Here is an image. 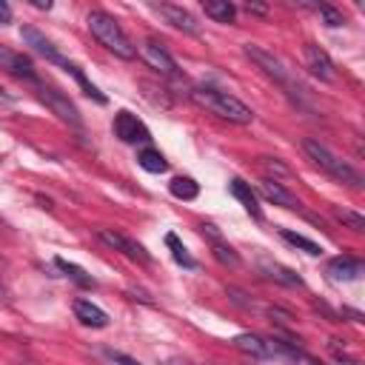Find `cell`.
<instances>
[{"instance_id":"cell-21","label":"cell","mask_w":365,"mask_h":365,"mask_svg":"<svg viewBox=\"0 0 365 365\" xmlns=\"http://www.w3.org/2000/svg\"><path fill=\"white\" fill-rule=\"evenodd\" d=\"M168 188H171V194H174L177 200H194V197L200 194V185H197L191 177H174Z\"/></svg>"},{"instance_id":"cell-24","label":"cell","mask_w":365,"mask_h":365,"mask_svg":"<svg viewBox=\"0 0 365 365\" xmlns=\"http://www.w3.org/2000/svg\"><path fill=\"white\" fill-rule=\"evenodd\" d=\"M165 245L171 248V254H174V259L182 265V268H197V259L185 251V245L177 240V234H165Z\"/></svg>"},{"instance_id":"cell-2","label":"cell","mask_w":365,"mask_h":365,"mask_svg":"<svg viewBox=\"0 0 365 365\" xmlns=\"http://www.w3.org/2000/svg\"><path fill=\"white\" fill-rule=\"evenodd\" d=\"M86 23H88V31L97 37L100 46H106L111 54H117V57H123V60H134L137 46L131 43V37L123 31V26H120L108 11L94 9V11H88Z\"/></svg>"},{"instance_id":"cell-35","label":"cell","mask_w":365,"mask_h":365,"mask_svg":"<svg viewBox=\"0 0 365 365\" xmlns=\"http://www.w3.org/2000/svg\"><path fill=\"white\" fill-rule=\"evenodd\" d=\"M171 365H191V362H182V359H174Z\"/></svg>"},{"instance_id":"cell-8","label":"cell","mask_w":365,"mask_h":365,"mask_svg":"<svg viewBox=\"0 0 365 365\" xmlns=\"http://www.w3.org/2000/svg\"><path fill=\"white\" fill-rule=\"evenodd\" d=\"M20 37H23L26 46H31V48H34L40 57H46L48 63H57V66H63V68L68 66V60L57 51V46H54L43 31H37L34 26H23V29H20Z\"/></svg>"},{"instance_id":"cell-16","label":"cell","mask_w":365,"mask_h":365,"mask_svg":"<svg viewBox=\"0 0 365 365\" xmlns=\"http://www.w3.org/2000/svg\"><path fill=\"white\" fill-rule=\"evenodd\" d=\"M231 194L245 205V211L251 214V217H257V220H262V211H259V202H257V194H254V188L245 182V180H240V177H234L231 180Z\"/></svg>"},{"instance_id":"cell-30","label":"cell","mask_w":365,"mask_h":365,"mask_svg":"<svg viewBox=\"0 0 365 365\" xmlns=\"http://www.w3.org/2000/svg\"><path fill=\"white\" fill-rule=\"evenodd\" d=\"M106 356H108L111 362H117V365H140L134 356H128V354H120V351H114V348H108V351H106Z\"/></svg>"},{"instance_id":"cell-10","label":"cell","mask_w":365,"mask_h":365,"mask_svg":"<svg viewBox=\"0 0 365 365\" xmlns=\"http://www.w3.org/2000/svg\"><path fill=\"white\" fill-rule=\"evenodd\" d=\"M0 68L9 71V74H14V77H20V80L37 83V71H34L31 60L23 57V54H17V51H11V48L3 46V43H0Z\"/></svg>"},{"instance_id":"cell-29","label":"cell","mask_w":365,"mask_h":365,"mask_svg":"<svg viewBox=\"0 0 365 365\" xmlns=\"http://www.w3.org/2000/svg\"><path fill=\"white\" fill-rule=\"evenodd\" d=\"M328 348H331V354H334L339 362H345V365H362L356 356H351V354L342 348V339H328Z\"/></svg>"},{"instance_id":"cell-23","label":"cell","mask_w":365,"mask_h":365,"mask_svg":"<svg viewBox=\"0 0 365 365\" xmlns=\"http://www.w3.org/2000/svg\"><path fill=\"white\" fill-rule=\"evenodd\" d=\"M66 71H68V74H71V77H74V80L80 83V88H83V91H86V94H88L91 100H97L100 106L106 103V94H103V91H100V88H97L94 83H88V80H86V74H83V71H80V68H77L74 63H68V66H66Z\"/></svg>"},{"instance_id":"cell-20","label":"cell","mask_w":365,"mask_h":365,"mask_svg":"<svg viewBox=\"0 0 365 365\" xmlns=\"http://www.w3.org/2000/svg\"><path fill=\"white\" fill-rule=\"evenodd\" d=\"M137 163H140L145 171H151V174H163V171L168 168L165 157H163L157 148H143V151L137 154Z\"/></svg>"},{"instance_id":"cell-27","label":"cell","mask_w":365,"mask_h":365,"mask_svg":"<svg viewBox=\"0 0 365 365\" xmlns=\"http://www.w3.org/2000/svg\"><path fill=\"white\" fill-rule=\"evenodd\" d=\"M336 220L339 222H345L351 231H356V234H362L365 231V217L362 214H356V211H348V208H342V211H336Z\"/></svg>"},{"instance_id":"cell-13","label":"cell","mask_w":365,"mask_h":365,"mask_svg":"<svg viewBox=\"0 0 365 365\" xmlns=\"http://www.w3.org/2000/svg\"><path fill=\"white\" fill-rule=\"evenodd\" d=\"M74 317L88 328H106L108 325V314L100 305H94L91 299H77L74 302Z\"/></svg>"},{"instance_id":"cell-14","label":"cell","mask_w":365,"mask_h":365,"mask_svg":"<svg viewBox=\"0 0 365 365\" xmlns=\"http://www.w3.org/2000/svg\"><path fill=\"white\" fill-rule=\"evenodd\" d=\"M259 194H262L265 200H271L274 205H282V208H297V205H299L297 197H294L282 182H277V180H262V182H259Z\"/></svg>"},{"instance_id":"cell-36","label":"cell","mask_w":365,"mask_h":365,"mask_svg":"<svg viewBox=\"0 0 365 365\" xmlns=\"http://www.w3.org/2000/svg\"><path fill=\"white\" fill-rule=\"evenodd\" d=\"M0 97H3V88H0Z\"/></svg>"},{"instance_id":"cell-3","label":"cell","mask_w":365,"mask_h":365,"mask_svg":"<svg viewBox=\"0 0 365 365\" xmlns=\"http://www.w3.org/2000/svg\"><path fill=\"white\" fill-rule=\"evenodd\" d=\"M302 151L308 154V160H314V165H319L328 177H334L336 182H342V185H351V188H362V174L351 165V163H345L342 157H336L325 143H319L317 137H305L302 140Z\"/></svg>"},{"instance_id":"cell-32","label":"cell","mask_w":365,"mask_h":365,"mask_svg":"<svg viewBox=\"0 0 365 365\" xmlns=\"http://www.w3.org/2000/svg\"><path fill=\"white\" fill-rule=\"evenodd\" d=\"M245 11H251V14H268V6H259V3H245Z\"/></svg>"},{"instance_id":"cell-1","label":"cell","mask_w":365,"mask_h":365,"mask_svg":"<svg viewBox=\"0 0 365 365\" xmlns=\"http://www.w3.org/2000/svg\"><path fill=\"white\" fill-rule=\"evenodd\" d=\"M191 100L200 103L202 108H208L211 114H217V117H222V120H228V123H237V125H248V123L254 120V111H251L242 100H237V97L228 94V91L211 88V86H197V88H191Z\"/></svg>"},{"instance_id":"cell-17","label":"cell","mask_w":365,"mask_h":365,"mask_svg":"<svg viewBox=\"0 0 365 365\" xmlns=\"http://www.w3.org/2000/svg\"><path fill=\"white\" fill-rule=\"evenodd\" d=\"M328 274L334 279H356L362 274V262L359 259H351V257H334L328 262Z\"/></svg>"},{"instance_id":"cell-11","label":"cell","mask_w":365,"mask_h":365,"mask_svg":"<svg viewBox=\"0 0 365 365\" xmlns=\"http://www.w3.org/2000/svg\"><path fill=\"white\" fill-rule=\"evenodd\" d=\"M154 11L157 14H163L165 17V23L168 26H174L177 31H185V34H200V23L182 9V6H174V3H160V6H154Z\"/></svg>"},{"instance_id":"cell-15","label":"cell","mask_w":365,"mask_h":365,"mask_svg":"<svg viewBox=\"0 0 365 365\" xmlns=\"http://www.w3.org/2000/svg\"><path fill=\"white\" fill-rule=\"evenodd\" d=\"M234 348L242 351V354H248V356H254V359H268L271 356L268 339H262L257 334H237L234 336Z\"/></svg>"},{"instance_id":"cell-18","label":"cell","mask_w":365,"mask_h":365,"mask_svg":"<svg viewBox=\"0 0 365 365\" xmlns=\"http://www.w3.org/2000/svg\"><path fill=\"white\" fill-rule=\"evenodd\" d=\"M202 9L217 23H234V17H237V6L231 0H205Z\"/></svg>"},{"instance_id":"cell-31","label":"cell","mask_w":365,"mask_h":365,"mask_svg":"<svg viewBox=\"0 0 365 365\" xmlns=\"http://www.w3.org/2000/svg\"><path fill=\"white\" fill-rule=\"evenodd\" d=\"M294 362H297V365H325L322 359H317V356L305 354L302 348H297V354H294Z\"/></svg>"},{"instance_id":"cell-12","label":"cell","mask_w":365,"mask_h":365,"mask_svg":"<svg viewBox=\"0 0 365 365\" xmlns=\"http://www.w3.org/2000/svg\"><path fill=\"white\" fill-rule=\"evenodd\" d=\"M305 66L311 68V74L314 77H319L322 83H331L334 77H336V71H334V63H331V57L319 48V46H314V43H305Z\"/></svg>"},{"instance_id":"cell-19","label":"cell","mask_w":365,"mask_h":365,"mask_svg":"<svg viewBox=\"0 0 365 365\" xmlns=\"http://www.w3.org/2000/svg\"><path fill=\"white\" fill-rule=\"evenodd\" d=\"M262 271H265V277H268V279H274V282H279V285H302V279H299L291 268H285V265L265 262V265H262Z\"/></svg>"},{"instance_id":"cell-26","label":"cell","mask_w":365,"mask_h":365,"mask_svg":"<svg viewBox=\"0 0 365 365\" xmlns=\"http://www.w3.org/2000/svg\"><path fill=\"white\" fill-rule=\"evenodd\" d=\"M54 262H57V268H60L63 274H68V277H71L74 282H80L83 288H91V285H94V279H91V277H88V274H86L80 265H74V262H66V259H54Z\"/></svg>"},{"instance_id":"cell-5","label":"cell","mask_w":365,"mask_h":365,"mask_svg":"<svg viewBox=\"0 0 365 365\" xmlns=\"http://www.w3.org/2000/svg\"><path fill=\"white\" fill-rule=\"evenodd\" d=\"M97 237H100L108 248L120 251L123 257H128V259H134V262H143V265L151 262L148 251H145L137 240H131V237H125V234H120V231H114V228H97Z\"/></svg>"},{"instance_id":"cell-4","label":"cell","mask_w":365,"mask_h":365,"mask_svg":"<svg viewBox=\"0 0 365 365\" xmlns=\"http://www.w3.org/2000/svg\"><path fill=\"white\" fill-rule=\"evenodd\" d=\"M242 51H245V57L265 74V77H271L274 83H279L282 88H297V83L291 80V74H288V68L271 54V51H265L262 46H254V43H245L242 46Z\"/></svg>"},{"instance_id":"cell-9","label":"cell","mask_w":365,"mask_h":365,"mask_svg":"<svg viewBox=\"0 0 365 365\" xmlns=\"http://www.w3.org/2000/svg\"><path fill=\"white\" fill-rule=\"evenodd\" d=\"M140 54H143V60H145L151 68H157L160 74H168V77L177 74V60H174L157 40H145V43L140 46Z\"/></svg>"},{"instance_id":"cell-22","label":"cell","mask_w":365,"mask_h":365,"mask_svg":"<svg viewBox=\"0 0 365 365\" xmlns=\"http://www.w3.org/2000/svg\"><path fill=\"white\" fill-rule=\"evenodd\" d=\"M211 254H214L217 262H222V265H228V268H240V254H237L231 245H225L222 240H214V242H211Z\"/></svg>"},{"instance_id":"cell-33","label":"cell","mask_w":365,"mask_h":365,"mask_svg":"<svg viewBox=\"0 0 365 365\" xmlns=\"http://www.w3.org/2000/svg\"><path fill=\"white\" fill-rule=\"evenodd\" d=\"M11 20V6L0 0V23H9Z\"/></svg>"},{"instance_id":"cell-34","label":"cell","mask_w":365,"mask_h":365,"mask_svg":"<svg viewBox=\"0 0 365 365\" xmlns=\"http://www.w3.org/2000/svg\"><path fill=\"white\" fill-rule=\"evenodd\" d=\"M31 6H34V9H46V11H48V9H51V0H31Z\"/></svg>"},{"instance_id":"cell-25","label":"cell","mask_w":365,"mask_h":365,"mask_svg":"<svg viewBox=\"0 0 365 365\" xmlns=\"http://www.w3.org/2000/svg\"><path fill=\"white\" fill-rule=\"evenodd\" d=\"M279 234H282V240H285V242H291L294 248H302L305 254H319V251H322L314 240H308V237H302V234H294V231H288V228H282Z\"/></svg>"},{"instance_id":"cell-6","label":"cell","mask_w":365,"mask_h":365,"mask_svg":"<svg viewBox=\"0 0 365 365\" xmlns=\"http://www.w3.org/2000/svg\"><path fill=\"white\" fill-rule=\"evenodd\" d=\"M114 134L123 143H128V145H137V143H148L151 140V131L145 128V123L137 114H131V111H117V117H114Z\"/></svg>"},{"instance_id":"cell-7","label":"cell","mask_w":365,"mask_h":365,"mask_svg":"<svg viewBox=\"0 0 365 365\" xmlns=\"http://www.w3.org/2000/svg\"><path fill=\"white\" fill-rule=\"evenodd\" d=\"M40 100L63 120V123H68V125H74V128H80V114H77V108H74V103L63 94V91H57V88H51V86H40Z\"/></svg>"},{"instance_id":"cell-28","label":"cell","mask_w":365,"mask_h":365,"mask_svg":"<svg viewBox=\"0 0 365 365\" xmlns=\"http://www.w3.org/2000/svg\"><path fill=\"white\" fill-rule=\"evenodd\" d=\"M317 11L322 14L325 26H331V29H336V26H342V23H345V17H342V14H339L334 6H325V3H319V6H317Z\"/></svg>"}]
</instances>
